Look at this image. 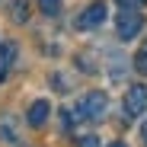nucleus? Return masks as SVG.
Instances as JSON below:
<instances>
[{"label": "nucleus", "instance_id": "f257e3e1", "mask_svg": "<svg viewBox=\"0 0 147 147\" xmlns=\"http://www.w3.org/2000/svg\"><path fill=\"white\" fill-rule=\"evenodd\" d=\"M106 106H109L106 93L93 90V93H86V96H83V102H80L77 109H74L70 115H74V118H86V121H102V115H106Z\"/></svg>", "mask_w": 147, "mask_h": 147}, {"label": "nucleus", "instance_id": "f03ea898", "mask_svg": "<svg viewBox=\"0 0 147 147\" xmlns=\"http://www.w3.org/2000/svg\"><path fill=\"white\" fill-rule=\"evenodd\" d=\"M115 29H118V38H121V42H131V38H138L141 29H144V16H141L138 10H121Z\"/></svg>", "mask_w": 147, "mask_h": 147}, {"label": "nucleus", "instance_id": "7ed1b4c3", "mask_svg": "<svg viewBox=\"0 0 147 147\" xmlns=\"http://www.w3.org/2000/svg\"><path fill=\"white\" fill-rule=\"evenodd\" d=\"M141 112H147V86L131 83L125 93V118H138Z\"/></svg>", "mask_w": 147, "mask_h": 147}, {"label": "nucleus", "instance_id": "20e7f679", "mask_svg": "<svg viewBox=\"0 0 147 147\" xmlns=\"http://www.w3.org/2000/svg\"><path fill=\"white\" fill-rule=\"evenodd\" d=\"M106 0H93V3L77 16V29H96V26H102L106 22Z\"/></svg>", "mask_w": 147, "mask_h": 147}, {"label": "nucleus", "instance_id": "39448f33", "mask_svg": "<svg viewBox=\"0 0 147 147\" xmlns=\"http://www.w3.org/2000/svg\"><path fill=\"white\" fill-rule=\"evenodd\" d=\"M0 141H7V144L19 141V118L13 112H0Z\"/></svg>", "mask_w": 147, "mask_h": 147}, {"label": "nucleus", "instance_id": "423d86ee", "mask_svg": "<svg viewBox=\"0 0 147 147\" xmlns=\"http://www.w3.org/2000/svg\"><path fill=\"white\" fill-rule=\"evenodd\" d=\"M48 112H51V106H48L45 99H35L29 106V112H26V121H29L32 128H42L45 121H48Z\"/></svg>", "mask_w": 147, "mask_h": 147}, {"label": "nucleus", "instance_id": "0eeeda50", "mask_svg": "<svg viewBox=\"0 0 147 147\" xmlns=\"http://www.w3.org/2000/svg\"><path fill=\"white\" fill-rule=\"evenodd\" d=\"M13 61H16V45L13 42H3V45H0V80L7 77V70L13 67Z\"/></svg>", "mask_w": 147, "mask_h": 147}, {"label": "nucleus", "instance_id": "6e6552de", "mask_svg": "<svg viewBox=\"0 0 147 147\" xmlns=\"http://www.w3.org/2000/svg\"><path fill=\"white\" fill-rule=\"evenodd\" d=\"M29 0H10V19L13 22H19V26H22V22H29Z\"/></svg>", "mask_w": 147, "mask_h": 147}, {"label": "nucleus", "instance_id": "1a4fd4ad", "mask_svg": "<svg viewBox=\"0 0 147 147\" xmlns=\"http://www.w3.org/2000/svg\"><path fill=\"white\" fill-rule=\"evenodd\" d=\"M38 10L45 16H58L61 13V0H38Z\"/></svg>", "mask_w": 147, "mask_h": 147}, {"label": "nucleus", "instance_id": "9d476101", "mask_svg": "<svg viewBox=\"0 0 147 147\" xmlns=\"http://www.w3.org/2000/svg\"><path fill=\"white\" fill-rule=\"evenodd\" d=\"M134 67H138L141 74H147V45H144V48H141V51L134 55Z\"/></svg>", "mask_w": 147, "mask_h": 147}, {"label": "nucleus", "instance_id": "9b49d317", "mask_svg": "<svg viewBox=\"0 0 147 147\" xmlns=\"http://www.w3.org/2000/svg\"><path fill=\"white\" fill-rule=\"evenodd\" d=\"M118 7H121V10H141L144 0H118Z\"/></svg>", "mask_w": 147, "mask_h": 147}, {"label": "nucleus", "instance_id": "f8f14e48", "mask_svg": "<svg viewBox=\"0 0 147 147\" xmlns=\"http://www.w3.org/2000/svg\"><path fill=\"white\" fill-rule=\"evenodd\" d=\"M80 147H99V138H96V134H86V138H80Z\"/></svg>", "mask_w": 147, "mask_h": 147}, {"label": "nucleus", "instance_id": "ddd939ff", "mask_svg": "<svg viewBox=\"0 0 147 147\" xmlns=\"http://www.w3.org/2000/svg\"><path fill=\"white\" fill-rule=\"evenodd\" d=\"M141 138H144V144H147V121H144V128H141Z\"/></svg>", "mask_w": 147, "mask_h": 147}, {"label": "nucleus", "instance_id": "4468645a", "mask_svg": "<svg viewBox=\"0 0 147 147\" xmlns=\"http://www.w3.org/2000/svg\"><path fill=\"white\" fill-rule=\"evenodd\" d=\"M109 147H128V144H121V141H112V144H109Z\"/></svg>", "mask_w": 147, "mask_h": 147}]
</instances>
